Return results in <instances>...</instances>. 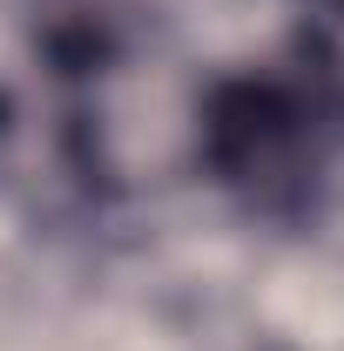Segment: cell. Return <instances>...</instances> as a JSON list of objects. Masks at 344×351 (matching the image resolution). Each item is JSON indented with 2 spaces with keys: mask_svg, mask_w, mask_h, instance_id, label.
Here are the masks:
<instances>
[{
  "mask_svg": "<svg viewBox=\"0 0 344 351\" xmlns=\"http://www.w3.org/2000/svg\"><path fill=\"white\" fill-rule=\"evenodd\" d=\"M344 135V108L331 82H291V75H236L216 82L203 108V156L216 182L243 189L263 210H291L324 176Z\"/></svg>",
  "mask_w": 344,
  "mask_h": 351,
  "instance_id": "6da1fadb",
  "label": "cell"
}]
</instances>
